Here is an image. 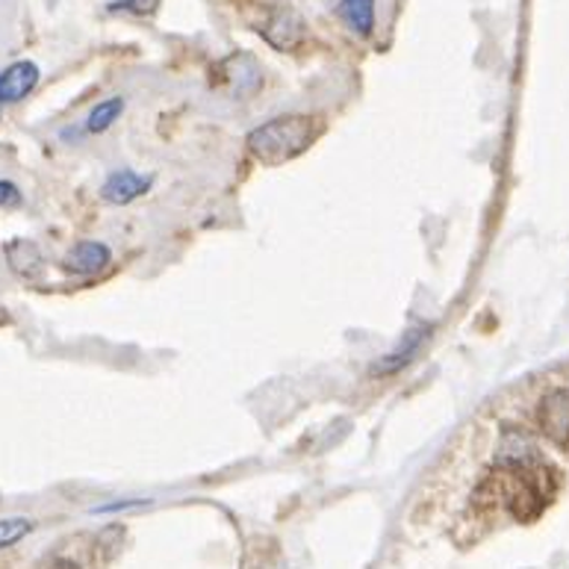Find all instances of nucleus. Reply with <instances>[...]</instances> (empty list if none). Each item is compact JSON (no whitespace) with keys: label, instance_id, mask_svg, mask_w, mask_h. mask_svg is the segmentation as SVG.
<instances>
[{"label":"nucleus","instance_id":"1","mask_svg":"<svg viewBox=\"0 0 569 569\" xmlns=\"http://www.w3.org/2000/svg\"><path fill=\"white\" fill-rule=\"evenodd\" d=\"M316 139L313 121L307 116H278L248 133V151L263 166H283L305 153Z\"/></svg>","mask_w":569,"mask_h":569},{"label":"nucleus","instance_id":"10","mask_svg":"<svg viewBox=\"0 0 569 569\" xmlns=\"http://www.w3.org/2000/svg\"><path fill=\"white\" fill-rule=\"evenodd\" d=\"M30 531H33V519H27V517L0 519V549L16 546L18 540H24Z\"/></svg>","mask_w":569,"mask_h":569},{"label":"nucleus","instance_id":"2","mask_svg":"<svg viewBox=\"0 0 569 569\" xmlns=\"http://www.w3.org/2000/svg\"><path fill=\"white\" fill-rule=\"evenodd\" d=\"M428 340H431V325H417V328H410V331L405 333V340H401L396 349L387 351L381 360H375L369 375H381L383 378V375H396L401 372V369H408V366L419 357V351L426 349Z\"/></svg>","mask_w":569,"mask_h":569},{"label":"nucleus","instance_id":"9","mask_svg":"<svg viewBox=\"0 0 569 569\" xmlns=\"http://www.w3.org/2000/svg\"><path fill=\"white\" fill-rule=\"evenodd\" d=\"M124 110V98H107L89 112V119H86V133H103V130H110L116 124V119Z\"/></svg>","mask_w":569,"mask_h":569},{"label":"nucleus","instance_id":"5","mask_svg":"<svg viewBox=\"0 0 569 569\" xmlns=\"http://www.w3.org/2000/svg\"><path fill=\"white\" fill-rule=\"evenodd\" d=\"M112 260V251L103 242H94V239H86V242H77L71 248V254L62 260V269L71 274H98L101 269H107Z\"/></svg>","mask_w":569,"mask_h":569},{"label":"nucleus","instance_id":"11","mask_svg":"<svg viewBox=\"0 0 569 569\" xmlns=\"http://www.w3.org/2000/svg\"><path fill=\"white\" fill-rule=\"evenodd\" d=\"M160 9V0H112L110 12H128V16L148 18Z\"/></svg>","mask_w":569,"mask_h":569},{"label":"nucleus","instance_id":"7","mask_svg":"<svg viewBox=\"0 0 569 569\" xmlns=\"http://www.w3.org/2000/svg\"><path fill=\"white\" fill-rule=\"evenodd\" d=\"M7 260L12 266V272L21 274V278H36V272L42 269V254L33 242L27 239H16L7 246Z\"/></svg>","mask_w":569,"mask_h":569},{"label":"nucleus","instance_id":"6","mask_svg":"<svg viewBox=\"0 0 569 569\" xmlns=\"http://www.w3.org/2000/svg\"><path fill=\"white\" fill-rule=\"evenodd\" d=\"M540 426L558 442H569V392H552L540 408Z\"/></svg>","mask_w":569,"mask_h":569},{"label":"nucleus","instance_id":"12","mask_svg":"<svg viewBox=\"0 0 569 569\" xmlns=\"http://www.w3.org/2000/svg\"><path fill=\"white\" fill-rule=\"evenodd\" d=\"M21 204H24L21 189H18L12 180H0V210H7V207H21Z\"/></svg>","mask_w":569,"mask_h":569},{"label":"nucleus","instance_id":"8","mask_svg":"<svg viewBox=\"0 0 569 569\" xmlns=\"http://www.w3.org/2000/svg\"><path fill=\"white\" fill-rule=\"evenodd\" d=\"M340 16L357 36H369L375 27V0H342Z\"/></svg>","mask_w":569,"mask_h":569},{"label":"nucleus","instance_id":"3","mask_svg":"<svg viewBox=\"0 0 569 569\" xmlns=\"http://www.w3.org/2000/svg\"><path fill=\"white\" fill-rule=\"evenodd\" d=\"M153 178L151 174H139L133 169H119L112 171L110 178L101 183V198L107 204H116V207H124L130 201H137L142 198L148 189H151Z\"/></svg>","mask_w":569,"mask_h":569},{"label":"nucleus","instance_id":"4","mask_svg":"<svg viewBox=\"0 0 569 569\" xmlns=\"http://www.w3.org/2000/svg\"><path fill=\"white\" fill-rule=\"evenodd\" d=\"M39 77H42V71L30 60H18L9 69L0 71V107L24 101L27 94L39 86Z\"/></svg>","mask_w":569,"mask_h":569}]
</instances>
